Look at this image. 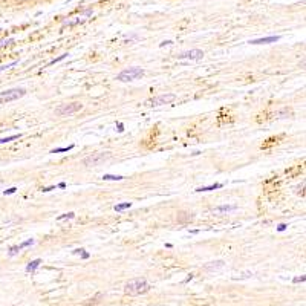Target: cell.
<instances>
[{"instance_id":"18","label":"cell","mask_w":306,"mask_h":306,"mask_svg":"<svg viewBox=\"0 0 306 306\" xmlns=\"http://www.w3.org/2000/svg\"><path fill=\"white\" fill-rule=\"evenodd\" d=\"M182 214H184V216H181V214L177 216V220H179V222H184V220H191V219L194 218L191 213H182Z\"/></svg>"},{"instance_id":"14","label":"cell","mask_w":306,"mask_h":306,"mask_svg":"<svg viewBox=\"0 0 306 306\" xmlns=\"http://www.w3.org/2000/svg\"><path fill=\"white\" fill-rule=\"evenodd\" d=\"M22 135L18 133V135H11V136H6V138H0V144H6V142H11V141H14V139H18Z\"/></svg>"},{"instance_id":"21","label":"cell","mask_w":306,"mask_h":306,"mask_svg":"<svg viewBox=\"0 0 306 306\" xmlns=\"http://www.w3.org/2000/svg\"><path fill=\"white\" fill-rule=\"evenodd\" d=\"M66 57H67V54H63V55H60L58 58H54L52 61H49V64H47V66H51V64H55V63H58V61H61V60H64Z\"/></svg>"},{"instance_id":"20","label":"cell","mask_w":306,"mask_h":306,"mask_svg":"<svg viewBox=\"0 0 306 306\" xmlns=\"http://www.w3.org/2000/svg\"><path fill=\"white\" fill-rule=\"evenodd\" d=\"M75 218V213H66V214H61V216H58L57 220H64V219H74Z\"/></svg>"},{"instance_id":"29","label":"cell","mask_w":306,"mask_h":306,"mask_svg":"<svg viewBox=\"0 0 306 306\" xmlns=\"http://www.w3.org/2000/svg\"><path fill=\"white\" fill-rule=\"evenodd\" d=\"M51 190H55V187H47V188H42V191H51Z\"/></svg>"},{"instance_id":"13","label":"cell","mask_w":306,"mask_h":306,"mask_svg":"<svg viewBox=\"0 0 306 306\" xmlns=\"http://www.w3.org/2000/svg\"><path fill=\"white\" fill-rule=\"evenodd\" d=\"M132 207V202H124V204H118V205H115L113 207V210L116 211V213H121V211H124V210H127V208H130Z\"/></svg>"},{"instance_id":"22","label":"cell","mask_w":306,"mask_h":306,"mask_svg":"<svg viewBox=\"0 0 306 306\" xmlns=\"http://www.w3.org/2000/svg\"><path fill=\"white\" fill-rule=\"evenodd\" d=\"M17 253H20L18 245H17V247H11V248H9V256H15Z\"/></svg>"},{"instance_id":"11","label":"cell","mask_w":306,"mask_h":306,"mask_svg":"<svg viewBox=\"0 0 306 306\" xmlns=\"http://www.w3.org/2000/svg\"><path fill=\"white\" fill-rule=\"evenodd\" d=\"M40 263H42V259H35V260L29 262L26 265V272H34V271L40 266Z\"/></svg>"},{"instance_id":"15","label":"cell","mask_w":306,"mask_h":306,"mask_svg":"<svg viewBox=\"0 0 306 306\" xmlns=\"http://www.w3.org/2000/svg\"><path fill=\"white\" fill-rule=\"evenodd\" d=\"M104 181H123L124 176H120V175H104L103 176Z\"/></svg>"},{"instance_id":"17","label":"cell","mask_w":306,"mask_h":306,"mask_svg":"<svg viewBox=\"0 0 306 306\" xmlns=\"http://www.w3.org/2000/svg\"><path fill=\"white\" fill-rule=\"evenodd\" d=\"M74 254H80L83 259H89V257H90V254H89V253H86V250H83V248L74 250Z\"/></svg>"},{"instance_id":"27","label":"cell","mask_w":306,"mask_h":306,"mask_svg":"<svg viewBox=\"0 0 306 306\" xmlns=\"http://www.w3.org/2000/svg\"><path fill=\"white\" fill-rule=\"evenodd\" d=\"M165 44H173V42H172V40H167V42H162V43L159 44V46L162 47V46H165Z\"/></svg>"},{"instance_id":"12","label":"cell","mask_w":306,"mask_h":306,"mask_svg":"<svg viewBox=\"0 0 306 306\" xmlns=\"http://www.w3.org/2000/svg\"><path fill=\"white\" fill-rule=\"evenodd\" d=\"M223 185L222 184H214V185H208V187H199V188H196V191L198 193H201V191H211V190H218V188H222Z\"/></svg>"},{"instance_id":"30","label":"cell","mask_w":306,"mask_h":306,"mask_svg":"<svg viewBox=\"0 0 306 306\" xmlns=\"http://www.w3.org/2000/svg\"><path fill=\"white\" fill-rule=\"evenodd\" d=\"M57 187H58V188H66V184H64V182H60Z\"/></svg>"},{"instance_id":"8","label":"cell","mask_w":306,"mask_h":306,"mask_svg":"<svg viewBox=\"0 0 306 306\" xmlns=\"http://www.w3.org/2000/svg\"><path fill=\"white\" fill-rule=\"evenodd\" d=\"M280 40V35H271V37H263V39H256L251 40V44H268V43H275Z\"/></svg>"},{"instance_id":"19","label":"cell","mask_w":306,"mask_h":306,"mask_svg":"<svg viewBox=\"0 0 306 306\" xmlns=\"http://www.w3.org/2000/svg\"><path fill=\"white\" fill-rule=\"evenodd\" d=\"M29 245H34V239H28L26 242H22V243L18 245V248L23 250V248H26V247H29Z\"/></svg>"},{"instance_id":"7","label":"cell","mask_w":306,"mask_h":306,"mask_svg":"<svg viewBox=\"0 0 306 306\" xmlns=\"http://www.w3.org/2000/svg\"><path fill=\"white\" fill-rule=\"evenodd\" d=\"M204 57V52L201 49H191V51H185L182 54L177 55L179 60H201Z\"/></svg>"},{"instance_id":"23","label":"cell","mask_w":306,"mask_h":306,"mask_svg":"<svg viewBox=\"0 0 306 306\" xmlns=\"http://www.w3.org/2000/svg\"><path fill=\"white\" fill-rule=\"evenodd\" d=\"M305 280H306V275H300V277H294V279H292L294 283H303Z\"/></svg>"},{"instance_id":"16","label":"cell","mask_w":306,"mask_h":306,"mask_svg":"<svg viewBox=\"0 0 306 306\" xmlns=\"http://www.w3.org/2000/svg\"><path fill=\"white\" fill-rule=\"evenodd\" d=\"M72 149H74V144H71V145H67V147L54 149V150H51V153H63V152H69V150H72Z\"/></svg>"},{"instance_id":"26","label":"cell","mask_w":306,"mask_h":306,"mask_svg":"<svg viewBox=\"0 0 306 306\" xmlns=\"http://www.w3.org/2000/svg\"><path fill=\"white\" fill-rule=\"evenodd\" d=\"M277 230H279V231H285V230H286V223H280V225L277 226Z\"/></svg>"},{"instance_id":"24","label":"cell","mask_w":306,"mask_h":306,"mask_svg":"<svg viewBox=\"0 0 306 306\" xmlns=\"http://www.w3.org/2000/svg\"><path fill=\"white\" fill-rule=\"evenodd\" d=\"M15 191H17V188H15V187H11V188L5 190V191H3V194H5V196H6V194H14Z\"/></svg>"},{"instance_id":"2","label":"cell","mask_w":306,"mask_h":306,"mask_svg":"<svg viewBox=\"0 0 306 306\" xmlns=\"http://www.w3.org/2000/svg\"><path fill=\"white\" fill-rule=\"evenodd\" d=\"M109 158H110V152H96V153L86 156L83 159V164L86 167H96V165H101L103 162H106Z\"/></svg>"},{"instance_id":"28","label":"cell","mask_w":306,"mask_h":306,"mask_svg":"<svg viewBox=\"0 0 306 306\" xmlns=\"http://www.w3.org/2000/svg\"><path fill=\"white\" fill-rule=\"evenodd\" d=\"M118 132H124V126L121 123H118Z\"/></svg>"},{"instance_id":"5","label":"cell","mask_w":306,"mask_h":306,"mask_svg":"<svg viewBox=\"0 0 306 306\" xmlns=\"http://www.w3.org/2000/svg\"><path fill=\"white\" fill-rule=\"evenodd\" d=\"M83 109V104L81 103H71V104H61L55 109V115L58 116H67V115H72L78 110Z\"/></svg>"},{"instance_id":"1","label":"cell","mask_w":306,"mask_h":306,"mask_svg":"<svg viewBox=\"0 0 306 306\" xmlns=\"http://www.w3.org/2000/svg\"><path fill=\"white\" fill-rule=\"evenodd\" d=\"M150 283L144 279V277H139V279H133L130 282H127L126 283V286H124V292L127 294V296H142V294H145V292H149L150 291Z\"/></svg>"},{"instance_id":"10","label":"cell","mask_w":306,"mask_h":306,"mask_svg":"<svg viewBox=\"0 0 306 306\" xmlns=\"http://www.w3.org/2000/svg\"><path fill=\"white\" fill-rule=\"evenodd\" d=\"M236 208H237V205H220L213 210V213H228V211H234Z\"/></svg>"},{"instance_id":"3","label":"cell","mask_w":306,"mask_h":306,"mask_svg":"<svg viewBox=\"0 0 306 306\" xmlns=\"http://www.w3.org/2000/svg\"><path fill=\"white\" fill-rule=\"evenodd\" d=\"M144 75V69L141 67H129L123 72H120L116 75V80L118 81H133L136 78H141Z\"/></svg>"},{"instance_id":"25","label":"cell","mask_w":306,"mask_h":306,"mask_svg":"<svg viewBox=\"0 0 306 306\" xmlns=\"http://www.w3.org/2000/svg\"><path fill=\"white\" fill-rule=\"evenodd\" d=\"M17 63H18V61H12V63H9V64H6V66H2V67H0V72H2V71H5V69H8V67H12V66H15Z\"/></svg>"},{"instance_id":"32","label":"cell","mask_w":306,"mask_h":306,"mask_svg":"<svg viewBox=\"0 0 306 306\" xmlns=\"http://www.w3.org/2000/svg\"><path fill=\"white\" fill-rule=\"evenodd\" d=\"M2 184H3V181H2V179H0V185H2Z\"/></svg>"},{"instance_id":"4","label":"cell","mask_w":306,"mask_h":306,"mask_svg":"<svg viewBox=\"0 0 306 306\" xmlns=\"http://www.w3.org/2000/svg\"><path fill=\"white\" fill-rule=\"evenodd\" d=\"M26 90L22 88H15V89H9V90H5L0 93V104H6L9 101H15L22 96H25Z\"/></svg>"},{"instance_id":"31","label":"cell","mask_w":306,"mask_h":306,"mask_svg":"<svg viewBox=\"0 0 306 306\" xmlns=\"http://www.w3.org/2000/svg\"><path fill=\"white\" fill-rule=\"evenodd\" d=\"M191 279H193V274H190V275H188V277H187V279H185V280H184V282H185V283H187V282H190V280H191Z\"/></svg>"},{"instance_id":"9","label":"cell","mask_w":306,"mask_h":306,"mask_svg":"<svg viewBox=\"0 0 306 306\" xmlns=\"http://www.w3.org/2000/svg\"><path fill=\"white\" fill-rule=\"evenodd\" d=\"M225 266V262L223 260H214V262L207 263L204 266V271H218V269H222Z\"/></svg>"},{"instance_id":"6","label":"cell","mask_w":306,"mask_h":306,"mask_svg":"<svg viewBox=\"0 0 306 306\" xmlns=\"http://www.w3.org/2000/svg\"><path fill=\"white\" fill-rule=\"evenodd\" d=\"M176 100L175 93H164V95H159V96H155L152 100H147L145 101V106H150V107H156V106H162V104H169L172 101Z\"/></svg>"}]
</instances>
